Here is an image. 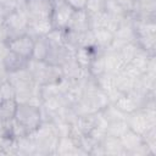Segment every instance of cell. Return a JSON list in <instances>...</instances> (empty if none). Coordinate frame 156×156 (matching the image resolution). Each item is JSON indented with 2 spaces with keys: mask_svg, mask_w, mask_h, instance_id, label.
<instances>
[{
  "mask_svg": "<svg viewBox=\"0 0 156 156\" xmlns=\"http://www.w3.org/2000/svg\"><path fill=\"white\" fill-rule=\"evenodd\" d=\"M135 43L136 45L147 52L155 55L156 51V21L155 18H141L133 17Z\"/></svg>",
  "mask_w": 156,
  "mask_h": 156,
  "instance_id": "1",
  "label": "cell"
},
{
  "mask_svg": "<svg viewBox=\"0 0 156 156\" xmlns=\"http://www.w3.org/2000/svg\"><path fill=\"white\" fill-rule=\"evenodd\" d=\"M27 135L35 132L43 122L40 106L32 104H18L13 118Z\"/></svg>",
  "mask_w": 156,
  "mask_h": 156,
  "instance_id": "2",
  "label": "cell"
},
{
  "mask_svg": "<svg viewBox=\"0 0 156 156\" xmlns=\"http://www.w3.org/2000/svg\"><path fill=\"white\" fill-rule=\"evenodd\" d=\"M28 15L24 7H18L9 12L4 17V29L7 35V40L22 34H27L28 28Z\"/></svg>",
  "mask_w": 156,
  "mask_h": 156,
  "instance_id": "3",
  "label": "cell"
},
{
  "mask_svg": "<svg viewBox=\"0 0 156 156\" xmlns=\"http://www.w3.org/2000/svg\"><path fill=\"white\" fill-rule=\"evenodd\" d=\"M74 10L65 0H52V12H51V23L56 29L66 30L69 26Z\"/></svg>",
  "mask_w": 156,
  "mask_h": 156,
  "instance_id": "4",
  "label": "cell"
},
{
  "mask_svg": "<svg viewBox=\"0 0 156 156\" xmlns=\"http://www.w3.org/2000/svg\"><path fill=\"white\" fill-rule=\"evenodd\" d=\"M24 10L28 18H50L52 12V0H24Z\"/></svg>",
  "mask_w": 156,
  "mask_h": 156,
  "instance_id": "5",
  "label": "cell"
},
{
  "mask_svg": "<svg viewBox=\"0 0 156 156\" xmlns=\"http://www.w3.org/2000/svg\"><path fill=\"white\" fill-rule=\"evenodd\" d=\"M6 45L10 51L29 60L32 57V52H33L34 38H32L28 34H22V35L9 39L6 41Z\"/></svg>",
  "mask_w": 156,
  "mask_h": 156,
  "instance_id": "6",
  "label": "cell"
},
{
  "mask_svg": "<svg viewBox=\"0 0 156 156\" xmlns=\"http://www.w3.org/2000/svg\"><path fill=\"white\" fill-rule=\"evenodd\" d=\"M52 28L54 27L50 18H40V20L29 18L27 34L30 35L32 38H40V37H45Z\"/></svg>",
  "mask_w": 156,
  "mask_h": 156,
  "instance_id": "7",
  "label": "cell"
},
{
  "mask_svg": "<svg viewBox=\"0 0 156 156\" xmlns=\"http://www.w3.org/2000/svg\"><path fill=\"white\" fill-rule=\"evenodd\" d=\"M124 66L126 63L122 60L118 51H111V50L104 51V67L106 73L117 74Z\"/></svg>",
  "mask_w": 156,
  "mask_h": 156,
  "instance_id": "8",
  "label": "cell"
},
{
  "mask_svg": "<svg viewBox=\"0 0 156 156\" xmlns=\"http://www.w3.org/2000/svg\"><path fill=\"white\" fill-rule=\"evenodd\" d=\"M98 48L93 46V48H88V46H79L76 49L73 56H74V60L77 61V63L79 65L80 68L83 69H88L89 71V67H90V63L94 58V56L96 55L98 52Z\"/></svg>",
  "mask_w": 156,
  "mask_h": 156,
  "instance_id": "9",
  "label": "cell"
},
{
  "mask_svg": "<svg viewBox=\"0 0 156 156\" xmlns=\"http://www.w3.org/2000/svg\"><path fill=\"white\" fill-rule=\"evenodd\" d=\"M133 17L156 18V0H136Z\"/></svg>",
  "mask_w": 156,
  "mask_h": 156,
  "instance_id": "10",
  "label": "cell"
},
{
  "mask_svg": "<svg viewBox=\"0 0 156 156\" xmlns=\"http://www.w3.org/2000/svg\"><path fill=\"white\" fill-rule=\"evenodd\" d=\"M90 29L89 27V15L85 10L74 11L72 20L69 22V26L67 30H71L73 33H82L84 30Z\"/></svg>",
  "mask_w": 156,
  "mask_h": 156,
  "instance_id": "11",
  "label": "cell"
},
{
  "mask_svg": "<svg viewBox=\"0 0 156 156\" xmlns=\"http://www.w3.org/2000/svg\"><path fill=\"white\" fill-rule=\"evenodd\" d=\"M105 155H126L123 145L121 143V138L106 134L100 141Z\"/></svg>",
  "mask_w": 156,
  "mask_h": 156,
  "instance_id": "12",
  "label": "cell"
},
{
  "mask_svg": "<svg viewBox=\"0 0 156 156\" xmlns=\"http://www.w3.org/2000/svg\"><path fill=\"white\" fill-rule=\"evenodd\" d=\"M91 30L94 34L95 48H98L99 50L106 51L113 40L115 33L106 28H98V29H91Z\"/></svg>",
  "mask_w": 156,
  "mask_h": 156,
  "instance_id": "13",
  "label": "cell"
},
{
  "mask_svg": "<svg viewBox=\"0 0 156 156\" xmlns=\"http://www.w3.org/2000/svg\"><path fill=\"white\" fill-rule=\"evenodd\" d=\"M27 62L28 60L12 52V51H7V54L5 55V57L2 58V63L7 71V73H11V72H15V71H18L21 68H24L27 66Z\"/></svg>",
  "mask_w": 156,
  "mask_h": 156,
  "instance_id": "14",
  "label": "cell"
},
{
  "mask_svg": "<svg viewBox=\"0 0 156 156\" xmlns=\"http://www.w3.org/2000/svg\"><path fill=\"white\" fill-rule=\"evenodd\" d=\"M49 43L46 40L45 37H40V38H34V45H33V52H32V57L33 60L37 61H45L48 52H49Z\"/></svg>",
  "mask_w": 156,
  "mask_h": 156,
  "instance_id": "15",
  "label": "cell"
},
{
  "mask_svg": "<svg viewBox=\"0 0 156 156\" xmlns=\"http://www.w3.org/2000/svg\"><path fill=\"white\" fill-rule=\"evenodd\" d=\"M17 106L18 102L16 99H4V101L0 104V119L4 122L12 121L15 118Z\"/></svg>",
  "mask_w": 156,
  "mask_h": 156,
  "instance_id": "16",
  "label": "cell"
},
{
  "mask_svg": "<svg viewBox=\"0 0 156 156\" xmlns=\"http://www.w3.org/2000/svg\"><path fill=\"white\" fill-rule=\"evenodd\" d=\"M101 115L105 117V119L108 122V123H112V122H117V121H123L127 118V115L123 113L119 108H117L113 104H108L105 108H102L101 111Z\"/></svg>",
  "mask_w": 156,
  "mask_h": 156,
  "instance_id": "17",
  "label": "cell"
},
{
  "mask_svg": "<svg viewBox=\"0 0 156 156\" xmlns=\"http://www.w3.org/2000/svg\"><path fill=\"white\" fill-rule=\"evenodd\" d=\"M151 56H154V55H149V54L145 52L144 50L139 49L138 52L134 55V57L132 58V61H130L129 63H130L132 66H134L135 68H138L141 73H144V72H145V68H146V66H147L149 60H150Z\"/></svg>",
  "mask_w": 156,
  "mask_h": 156,
  "instance_id": "18",
  "label": "cell"
},
{
  "mask_svg": "<svg viewBox=\"0 0 156 156\" xmlns=\"http://www.w3.org/2000/svg\"><path fill=\"white\" fill-rule=\"evenodd\" d=\"M139 49H140V48L136 45L135 41H130V43L124 44V45L118 50V54L121 55L122 60H123L124 63L127 65V63H129V62L132 61V58L134 57V55L138 52Z\"/></svg>",
  "mask_w": 156,
  "mask_h": 156,
  "instance_id": "19",
  "label": "cell"
},
{
  "mask_svg": "<svg viewBox=\"0 0 156 156\" xmlns=\"http://www.w3.org/2000/svg\"><path fill=\"white\" fill-rule=\"evenodd\" d=\"M127 130H128V126H127L126 119H123V121H117V122L108 123V127H107L106 134H110V135H113V136H118V138H121V136H122Z\"/></svg>",
  "mask_w": 156,
  "mask_h": 156,
  "instance_id": "20",
  "label": "cell"
},
{
  "mask_svg": "<svg viewBox=\"0 0 156 156\" xmlns=\"http://www.w3.org/2000/svg\"><path fill=\"white\" fill-rule=\"evenodd\" d=\"M105 9V0H88L85 5V11L88 13H96L104 11Z\"/></svg>",
  "mask_w": 156,
  "mask_h": 156,
  "instance_id": "21",
  "label": "cell"
},
{
  "mask_svg": "<svg viewBox=\"0 0 156 156\" xmlns=\"http://www.w3.org/2000/svg\"><path fill=\"white\" fill-rule=\"evenodd\" d=\"M0 88L4 95V99H15V88L7 79L0 83Z\"/></svg>",
  "mask_w": 156,
  "mask_h": 156,
  "instance_id": "22",
  "label": "cell"
},
{
  "mask_svg": "<svg viewBox=\"0 0 156 156\" xmlns=\"http://www.w3.org/2000/svg\"><path fill=\"white\" fill-rule=\"evenodd\" d=\"M116 4H118L127 13H133L136 0H113Z\"/></svg>",
  "mask_w": 156,
  "mask_h": 156,
  "instance_id": "23",
  "label": "cell"
},
{
  "mask_svg": "<svg viewBox=\"0 0 156 156\" xmlns=\"http://www.w3.org/2000/svg\"><path fill=\"white\" fill-rule=\"evenodd\" d=\"M74 11H79V10H85V5L88 0H65Z\"/></svg>",
  "mask_w": 156,
  "mask_h": 156,
  "instance_id": "24",
  "label": "cell"
},
{
  "mask_svg": "<svg viewBox=\"0 0 156 156\" xmlns=\"http://www.w3.org/2000/svg\"><path fill=\"white\" fill-rule=\"evenodd\" d=\"M7 76H9V73H7L4 63H2V61H0V83H2L4 80H6L7 79Z\"/></svg>",
  "mask_w": 156,
  "mask_h": 156,
  "instance_id": "25",
  "label": "cell"
},
{
  "mask_svg": "<svg viewBox=\"0 0 156 156\" xmlns=\"http://www.w3.org/2000/svg\"><path fill=\"white\" fill-rule=\"evenodd\" d=\"M2 24H4V15L0 12V28L2 27Z\"/></svg>",
  "mask_w": 156,
  "mask_h": 156,
  "instance_id": "26",
  "label": "cell"
},
{
  "mask_svg": "<svg viewBox=\"0 0 156 156\" xmlns=\"http://www.w3.org/2000/svg\"><path fill=\"white\" fill-rule=\"evenodd\" d=\"M4 101V95H2V91H1V88H0V104Z\"/></svg>",
  "mask_w": 156,
  "mask_h": 156,
  "instance_id": "27",
  "label": "cell"
}]
</instances>
